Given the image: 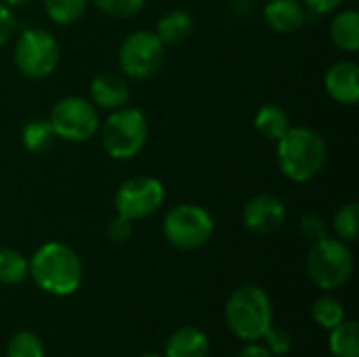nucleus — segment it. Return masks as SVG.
Masks as SVG:
<instances>
[{
  "label": "nucleus",
  "mask_w": 359,
  "mask_h": 357,
  "mask_svg": "<svg viewBox=\"0 0 359 357\" xmlns=\"http://www.w3.org/2000/svg\"><path fill=\"white\" fill-rule=\"evenodd\" d=\"M265 341H267V347L271 351V356H284L290 351V345H292V339L286 330L282 328H267V332L263 335Z\"/></svg>",
  "instance_id": "nucleus-27"
},
{
  "label": "nucleus",
  "mask_w": 359,
  "mask_h": 357,
  "mask_svg": "<svg viewBox=\"0 0 359 357\" xmlns=\"http://www.w3.org/2000/svg\"><path fill=\"white\" fill-rule=\"evenodd\" d=\"M299 229H301V236H303L307 242H311V244H316L318 240L326 238V223H324V219L318 217V215H307V217H303Z\"/></svg>",
  "instance_id": "nucleus-28"
},
{
  "label": "nucleus",
  "mask_w": 359,
  "mask_h": 357,
  "mask_svg": "<svg viewBox=\"0 0 359 357\" xmlns=\"http://www.w3.org/2000/svg\"><path fill=\"white\" fill-rule=\"evenodd\" d=\"M290 126L292 124L286 109H282L276 103H265L263 107H259L255 116V128L259 130V135H263L269 141H278L280 137H284V133Z\"/></svg>",
  "instance_id": "nucleus-18"
},
{
  "label": "nucleus",
  "mask_w": 359,
  "mask_h": 357,
  "mask_svg": "<svg viewBox=\"0 0 359 357\" xmlns=\"http://www.w3.org/2000/svg\"><path fill=\"white\" fill-rule=\"evenodd\" d=\"M15 29H17L15 13L8 4L0 0V48L11 42V38L15 36Z\"/></svg>",
  "instance_id": "nucleus-30"
},
{
  "label": "nucleus",
  "mask_w": 359,
  "mask_h": 357,
  "mask_svg": "<svg viewBox=\"0 0 359 357\" xmlns=\"http://www.w3.org/2000/svg\"><path fill=\"white\" fill-rule=\"evenodd\" d=\"M2 2L8 4V6L13 8V6H25V4H29L32 0H2Z\"/></svg>",
  "instance_id": "nucleus-33"
},
{
  "label": "nucleus",
  "mask_w": 359,
  "mask_h": 357,
  "mask_svg": "<svg viewBox=\"0 0 359 357\" xmlns=\"http://www.w3.org/2000/svg\"><path fill=\"white\" fill-rule=\"evenodd\" d=\"M238 357H273L271 356V351L267 349V347H261V345H248V347H244Z\"/></svg>",
  "instance_id": "nucleus-32"
},
{
  "label": "nucleus",
  "mask_w": 359,
  "mask_h": 357,
  "mask_svg": "<svg viewBox=\"0 0 359 357\" xmlns=\"http://www.w3.org/2000/svg\"><path fill=\"white\" fill-rule=\"evenodd\" d=\"M225 320L238 339H261L271 326V301L267 292L259 286L238 288L225 305Z\"/></svg>",
  "instance_id": "nucleus-3"
},
{
  "label": "nucleus",
  "mask_w": 359,
  "mask_h": 357,
  "mask_svg": "<svg viewBox=\"0 0 359 357\" xmlns=\"http://www.w3.org/2000/svg\"><path fill=\"white\" fill-rule=\"evenodd\" d=\"M242 221L252 234H273L286 221V204L276 194H259L246 202L242 210Z\"/></svg>",
  "instance_id": "nucleus-11"
},
{
  "label": "nucleus",
  "mask_w": 359,
  "mask_h": 357,
  "mask_svg": "<svg viewBox=\"0 0 359 357\" xmlns=\"http://www.w3.org/2000/svg\"><path fill=\"white\" fill-rule=\"evenodd\" d=\"M6 357H44V345L34 332L21 330L8 341Z\"/></svg>",
  "instance_id": "nucleus-25"
},
{
  "label": "nucleus",
  "mask_w": 359,
  "mask_h": 357,
  "mask_svg": "<svg viewBox=\"0 0 359 357\" xmlns=\"http://www.w3.org/2000/svg\"><path fill=\"white\" fill-rule=\"evenodd\" d=\"M313 320L326 328L332 330L334 326H339L345 320V307L341 301H337L334 297H322L316 301L313 305Z\"/></svg>",
  "instance_id": "nucleus-24"
},
{
  "label": "nucleus",
  "mask_w": 359,
  "mask_h": 357,
  "mask_svg": "<svg viewBox=\"0 0 359 357\" xmlns=\"http://www.w3.org/2000/svg\"><path fill=\"white\" fill-rule=\"evenodd\" d=\"M29 276L44 292L67 297L82 284V261L67 244L46 242L34 252Z\"/></svg>",
  "instance_id": "nucleus-2"
},
{
  "label": "nucleus",
  "mask_w": 359,
  "mask_h": 357,
  "mask_svg": "<svg viewBox=\"0 0 359 357\" xmlns=\"http://www.w3.org/2000/svg\"><path fill=\"white\" fill-rule=\"evenodd\" d=\"M141 357H162V356H158V353H145V356H141Z\"/></svg>",
  "instance_id": "nucleus-34"
},
{
  "label": "nucleus",
  "mask_w": 359,
  "mask_h": 357,
  "mask_svg": "<svg viewBox=\"0 0 359 357\" xmlns=\"http://www.w3.org/2000/svg\"><path fill=\"white\" fill-rule=\"evenodd\" d=\"M55 135L69 143H84L93 139L99 130V114L90 99L84 97H63L59 99L48 116Z\"/></svg>",
  "instance_id": "nucleus-8"
},
{
  "label": "nucleus",
  "mask_w": 359,
  "mask_h": 357,
  "mask_svg": "<svg viewBox=\"0 0 359 357\" xmlns=\"http://www.w3.org/2000/svg\"><path fill=\"white\" fill-rule=\"evenodd\" d=\"M208 337L198 328H181L166 343V357H208Z\"/></svg>",
  "instance_id": "nucleus-17"
},
{
  "label": "nucleus",
  "mask_w": 359,
  "mask_h": 357,
  "mask_svg": "<svg viewBox=\"0 0 359 357\" xmlns=\"http://www.w3.org/2000/svg\"><path fill=\"white\" fill-rule=\"evenodd\" d=\"M88 93H90V103L107 112L124 107L130 99V88L126 80L114 72H103L95 76L88 86Z\"/></svg>",
  "instance_id": "nucleus-13"
},
{
  "label": "nucleus",
  "mask_w": 359,
  "mask_h": 357,
  "mask_svg": "<svg viewBox=\"0 0 359 357\" xmlns=\"http://www.w3.org/2000/svg\"><path fill=\"white\" fill-rule=\"evenodd\" d=\"M164 238L179 250L202 248L215 231L212 215L198 204H177L164 217Z\"/></svg>",
  "instance_id": "nucleus-7"
},
{
  "label": "nucleus",
  "mask_w": 359,
  "mask_h": 357,
  "mask_svg": "<svg viewBox=\"0 0 359 357\" xmlns=\"http://www.w3.org/2000/svg\"><path fill=\"white\" fill-rule=\"evenodd\" d=\"M61 59V48L57 38L42 27H25L17 42L13 61L21 76L29 80H44L48 78Z\"/></svg>",
  "instance_id": "nucleus-5"
},
{
  "label": "nucleus",
  "mask_w": 359,
  "mask_h": 357,
  "mask_svg": "<svg viewBox=\"0 0 359 357\" xmlns=\"http://www.w3.org/2000/svg\"><path fill=\"white\" fill-rule=\"evenodd\" d=\"M330 40L345 53H358L359 48V13L345 8L330 21Z\"/></svg>",
  "instance_id": "nucleus-16"
},
{
  "label": "nucleus",
  "mask_w": 359,
  "mask_h": 357,
  "mask_svg": "<svg viewBox=\"0 0 359 357\" xmlns=\"http://www.w3.org/2000/svg\"><path fill=\"white\" fill-rule=\"evenodd\" d=\"M164 44L149 29H137L124 38L118 50V63L124 76L133 80H147L162 67Z\"/></svg>",
  "instance_id": "nucleus-9"
},
{
  "label": "nucleus",
  "mask_w": 359,
  "mask_h": 357,
  "mask_svg": "<svg viewBox=\"0 0 359 357\" xmlns=\"http://www.w3.org/2000/svg\"><path fill=\"white\" fill-rule=\"evenodd\" d=\"M133 236V221L122 217V215H116L109 225H107V238L116 244H122L126 242L128 238Z\"/></svg>",
  "instance_id": "nucleus-29"
},
{
  "label": "nucleus",
  "mask_w": 359,
  "mask_h": 357,
  "mask_svg": "<svg viewBox=\"0 0 359 357\" xmlns=\"http://www.w3.org/2000/svg\"><path fill=\"white\" fill-rule=\"evenodd\" d=\"M88 2L90 0H44V11L53 23L69 25L86 13Z\"/></svg>",
  "instance_id": "nucleus-22"
},
{
  "label": "nucleus",
  "mask_w": 359,
  "mask_h": 357,
  "mask_svg": "<svg viewBox=\"0 0 359 357\" xmlns=\"http://www.w3.org/2000/svg\"><path fill=\"white\" fill-rule=\"evenodd\" d=\"M301 2L307 8V13H311V15H328V13L337 11L345 0H301Z\"/></svg>",
  "instance_id": "nucleus-31"
},
{
  "label": "nucleus",
  "mask_w": 359,
  "mask_h": 357,
  "mask_svg": "<svg viewBox=\"0 0 359 357\" xmlns=\"http://www.w3.org/2000/svg\"><path fill=\"white\" fill-rule=\"evenodd\" d=\"M307 8L299 0H269L265 4V23L280 34H290L307 23Z\"/></svg>",
  "instance_id": "nucleus-14"
},
{
  "label": "nucleus",
  "mask_w": 359,
  "mask_h": 357,
  "mask_svg": "<svg viewBox=\"0 0 359 357\" xmlns=\"http://www.w3.org/2000/svg\"><path fill=\"white\" fill-rule=\"evenodd\" d=\"M145 2L147 0H93V4L99 11L116 19H126V17L137 15L145 6Z\"/></svg>",
  "instance_id": "nucleus-26"
},
{
  "label": "nucleus",
  "mask_w": 359,
  "mask_h": 357,
  "mask_svg": "<svg viewBox=\"0 0 359 357\" xmlns=\"http://www.w3.org/2000/svg\"><path fill=\"white\" fill-rule=\"evenodd\" d=\"M307 271L322 290H337L347 284L353 274V255L347 242L328 236L318 240L307 255Z\"/></svg>",
  "instance_id": "nucleus-6"
},
{
  "label": "nucleus",
  "mask_w": 359,
  "mask_h": 357,
  "mask_svg": "<svg viewBox=\"0 0 359 357\" xmlns=\"http://www.w3.org/2000/svg\"><path fill=\"white\" fill-rule=\"evenodd\" d=\"M334 231L339 236V240L343 242H355L359 234V204L358 202H349L345 206H341L334 215Z\"/></svg>",
  "instance_id": "nucleus-23"
},
{
  "label": "nucleus",
  "mask_w": 359,
  "mask_h": 357,
  "mask_svg": "<svg viewBox=\"0 0 359 357\" xmlns=\"http://www.w3.org/2000/svg\"><path fill=\"white\" fill-rule=\"evenodd\" d=\"M326 93L341 105H355L359 101V67L355 61H339L330 65L324 76Z\"/></svg>",
  "instance_id": "nucleus-12"
},
{
  "label": "nucleus",
  "mask_w": 359,
  "mask_h": 357,
  "mask_svg": "<svg viewBox=\"0 0 359 357\" xmlns=\"http://www.w3.org/2000/svg\"><path fill=\"white\" fill-rule=\"evenodd\" d=\"M330 351L334 357H359V324L349 320L330 330Z\"/></svg>",
  "instance_id": "nucleus-19"
},
{
  "label": "nucleus",
  "mask_w": 359,
  "mask_h": 357,
  "mask_svg": "<svg viewBox=\"0 0 359 357\" xmlns=\"http://www.w3.org/2000/svg\"><path fill=\"white\" fill-rule=\"evenodd\" d=\"M29 274V263L13 248H0V284H21Z\"/></svg>",
  "instance_id": "nucleus-21"
},
{
  "label": "nucleus",
  "mask_w": 359,
  "mask_h": 357,
  "mask_svg": "<svg viewBox=\"0 0 359 357\" xmlns=\"http://www.w3.org/2000/svg\"><path fill=\"white\" fill-rule=\"evenodd\" d=\"M276 143V160L288 181L307 183L324 170L328 147L318 130L309 126H290Z\"/></svg>",
  "instance_id": "nucleus-1"
},
{
  "label": "nucleus",
  "mask_w": 359,
  "mask_h": 357,
  "mask_svg": "<svg viewBox=\"0 0 359 357\" xmlns=\"http://www.w3.org/2000/svg\"><path fill=\"white\" fill-rule=\"evenodd\" d=\"M191 32H194V17L183 8L168 11L166 15L160 17L156 25V36L162 40L164 46L183 44L191 36Z\"/></svg>",
  "instance_id": "nucleus-15"
},
{
  "label": "nucleus",
  "mask_w": 359,
  "mask_h": 357,
  "mask_svg": "<svg viewBox=\"0 0 359 357\" xmlns=\"http://www.w3.org/2000/svg\"><path fill=\"white\" fill-rule=\"evenodd\" d=\"M57 135L48 120H29L21 130V143L32 154H44L53 147Z\"/></svg>",
  "instance_id": "nucleus-20"
},
{
  "label": "nucleus",
  "mask_w": 359,
  "mask_h": 357,
  "mask_svg": "<svg viewBox=\"0 0 359 357\" xmlns=\"http://www.w3.org/2000/svg\"><path fill=\"white\" fill-rule=\"evenodd\" d=\"M164 185L156 177H130L116 191V213L130 221L147 219L164 204Z\"/></svg>",
  "instance_id": "nucleus-10"
},
{
  "label": "nucleus",
  "mask_w": 359,
  "mask_h": 357,
  "mask_svg": "<svg viewBox=\"0 0 359 357\" xmlns=\"http://www.w3.org/2000/svg\"><path fill=\"white\" fill-rule=\"evenodd\" d=\"M149 137L147 118L137 107H120L109 114L101 128V143L109 158L133 160L141 154Z\"/></svg>",
  "instance_id": "nucleus-4"
}]
</instances>
